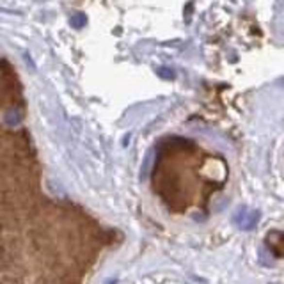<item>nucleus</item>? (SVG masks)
<instances>
[{
	"label": "nucleus",
	"instance_id": "obj_3",
	"mask_svg": "<svg viewBox=\"0 0 284 284\" xmlns=\"http://www.w3.org/2000/svg\"><path fill=\"white\" fill-rule=\"evenodd\" d=\"M107 284H116V279H112L110 283H107Z\"/></svg>",
	"mask_w": 284,
	"mask_h": 284
},
{
	"label": "nucleus",
	"instance_id": "obj_1",
	"mask_svg": "<svg viewBox=\"0 0 284 284\" xmlns=\"http://www.w3.org/2000/svg\"><path fill=\"white\" fill-rule=\"evenodd\" d=\"M21 121H23V116H21V112L18 109H9L4 114V123H5V126H9V128L20 126Z\"/></svg>",
	"mask_w": 284,
	"mask_h": 284
},
{
	"label": "nucleus",
	"instance_id": "obj_2",
	"mask_svg": "<svg viewBox=\"0 0 284 284\" xmlns=\"http://www.w3.org/2000/svg\"><path fill=\"white\" fill-rule=\"evenodd\" d=\"M85 23H87V18L84 15H75L71 18V25L75 27V29H80V27H84Z\"/></svg>",
	"mask_w": 284,
	"mask_h": 284
}]
</instances>
